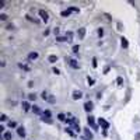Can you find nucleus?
<instances>
[{
    "label": "nucleus",
    "instance_id": "0eeeda50",
    "mask_svg": "<svg viewBox=\"0 0 140 140\" xmlns=\"http://www.w3.org/2000/svg\"><path fill=\"white\" fill-rule=\"evenodd\" d=\"M120 45H122V48H123V49H128L129 44H128V39H126L125 36H122V38H120Z\"/></svg>",
    "mask_w": 140,
    "mask_h": 140
},
{
    "label": "nucleus",
    "instance_id": "423d86ee",
    "mask_svg": "<svg viewBox=\"0 0 140 140\" xmlns=\"http://www.w3.org/2000/svg\"><path fill=\"white\" fill-rule=\"evenodd\" d=\"M21 107H23V109H24L25 112H28V111H31V109H32V107L28 104L27 101H23V102H21Z\"/></svg>",
    "mask_w": 140,
    "mask_h": 140
},
{
    "label": "nucleus",
    "instance_id": "20e7f679",
    "mask_svg": "<svg viewBox=\"0 0 140 140\" xmlns=\"http://www.w3.org/2000/svg\"><path fill=\"white\" fill-rule=\"evenodd\" d=\"M72 97H73V100H74V101H79V100L83 97V92H81V91H79V90H76V91H73Z\"/></svg>",
    "mask_w": 140,
    "mask_h": 140
},
{
    "label": "nucleus",
    "instance_id": "9b49d317",
    "mask_svg": "<svg viewBox=\"0 0 140 140\" xmlns=\"http://www.w3.org/2000/svg\"><path fill=\"white\" fill-rule=\"evenodd\" d=\"M83 132H84V135H85V137H87V139H90V140L92 139V133L90 132V129H88V128H85Z\"/></svg>",
    "mask_w": 140,
    "mask_h": 140
},
{
    "label": "nucleus",
    "instance_id": "dca6fc26",
    "mask_svg": "<svg viewBox=\"0 0 140 140\" xmlns=\"http://www.w3.org/2000/svg\"><path fill=\"white\" fill-rule=\"evenodd\" d=\"M57 119H59L60 122H66V120H67V118H66L64 113H59V115H57Z\"/></svg>",
    "mask_w": 140,
    "mask_h": 140
},
{
    "label": "nucleus",
    "instance_id": "f3484780",
    "mask_svg": "<svg viewBox=\"0 0 140 140\" xmlns=\"http://www.w3.org/2000/svg\"><path fill=\"white\" fill-rule=\"evenodd\" d=\"M56 60H57V56H55V55H51L48 57V62H49V63H55Z\"/></svg>",
    "mask_w": 140,
    "mask_h": 140
},
{
    "label": "nucleus",
    "instance_id": "cd10ccee",
    "mask_svg": "<svg viewBox=\"0 0 140 140\" xmlns=\"http://www.w3.org/2000/svg\"><path fill=\"white\" fill-rule=\"evenodd\" d=\"M8 126H10V128H17V123H16L14 120H10V122H8Z\"/></svg>",
    "mask_w": 140,
    "mask_h": 140
},
{
    "label": "nucleus",
    "instance_id": "9d476101",
    "mask_svg": "<svg viewBox=\"0 0 140 140\" xmlns=\"http://www.w3.org/2000/svg\"><path fill=\"white\" fill-rule=\"evenodd\" d=\"M77 35H79V38H80V39H83L84 36H85V28H79Z\"/></svg>",
    "mask_w": 140,
    "mask_h": 140
},
{
    "label": "nucleus",
    "instance_id": "f704fd0d",
    "mask_svg": "<svg viewBox=\"0 0 140 140\" xmlns=\"http://www.w3.org/2000/svg\"><path fill=\"white\" fill-rule=\"evenodd\" d=\"M52 72H53L55 74H60V70H59V69H56V67H53V69H52Z\"/></svg>",
    "mask_w": 140,
    "mask_h": 140
},
{
    "label": "nucleus",
    "instance_id": "58836bf2",
    "mask_svg": "<svg viewBox=\"0 0 140 140\" xmlns=\"http://www.w3.org/2000/svg\"><path fill=\"white\" fill-rule=\"evenodd\" d=\"M70 10H72V11H79V8H77V7H70Z\"/></svg>",
    "mask_w": 140,
    "mask_h": 140
},
{
    "label": "nucleus",
    "instance_id": "ea45409f",
    "mask_svg": "<svg viewBox=\"0 0 140 140\" xmlns=\"http://www.w3.org/2000/svg\"><path fill=\"white\" fill-rule=\"evenodd\" d=\"M49 32H51V29H46V31H45V32H44V35H45V36H46V35H49Z\"/></svg>",
    "mask_w": 140,
    "mask_h": 140
},
{
    "label": "nucleus",
    "instance_id": "e433bc0d",
    "mask_svg": "<svg viewBox=\"0 0 140 140\" xmlns=\"http://www.w3.org/2000/svg\"><path fill=\"white\" fill-rule=\"evenodd\" d=\"M7 29H14V25H13V24H8V25H7Z\"/></svg>",
    "mask_w": 140,
    "mask_h": 140
},
{
    "label": "nucleus",
    "instance_id": "c756f323",
    "mask_svg": "<svg viewBox=\"0 0 140 140\" xmlns=\"http://www.w3.org/2000/svg\"><path fill=\"white\" fill-rule=\"evenodd\" d=\"M79 51H80V46H79V45H74V46H73V52H74V53H77Z\"/></svg>",
    "mask_w": 140,
    "mask_h": 140
},
{
    "label": "nucleus",
    "instance_id": "f257e3e1",
    "mask_svg": "<svg viewBox=\"0 0 140 140\" xmlns=\"http://www.w3.org/2000/svg\"><path fill=\"white\" fill-rule=\"evenodd\" d=\"M38 13H39V17H41L45 23L49 21V13H48V11H45V10H39Z\"/></svg>",
    "mask_w": 140,
    "mask_h": 140
},
{
    "label": "nucleus",
    "instance_id": "393cba45",
    "mask_svg": "<svg viewBox=\"0 0 140 140\" xmlns=\"http://www.w3.org/2000/svg\"><path fill=\"white\" fill-rule=\"evenodd\" d=\"M48 102H49V104H55V102H56L55 97H53V95H49V98H48Z\"/></svg>",
    "mask_w": 140,
    "mask_h": 140
},
{
    "label": "nucleus",
    "instance_id": "6ab92c4d",
    "mask_svg": "<svg viewBox=\"0 0 140 140\" xmlns=\"http://www.w3.org/2000/svg\"><path fill=\"white\" fill-rule=\"evenodd\" d=\"M38 56H39V55H38L36 52H31V53H29V56H28V57H29L31 60H35V59H36Z\"/></svg>",
    "mask_w": 140,
    "mask_h": 140
},
{
    "label": "nucleus",
    "instance_id": "4be33fe9",
    "mask_svg": "<svg viewBox=\"0 0 140 140\" xmlns=\"http://www.w3.org/2000/svg\"><path fill=\"white\" fill-rule=\"evenodd\" d=\"M66 38H67V42H73V34L72 32H67Z\"/></svg>",
    "mask_w": 140,
    "mask_h": 140
},
{
    "label": "nucleus",
    "instance_id": "39448f33",
    "mask_svg": "<svg viewBox=\"0 0 140 140\" xmlns=\"http://www.w3.org/2000/svg\"><path fill=\"white\" fill-rule=\"evenodd\" d=\"M92 108H94V104H92L91 101H87V102L84 104V111L91 112V111H92Z\"/></svg>",
    "mask_w": 140,
    "mask_h": 140
},
{
    "label": "nucleus",
    "instance_id": "6e6552de",
    "mask_svg": "<svg viewBox=\"0 0 140 140\" xmlns=\"http://www.w3.org/2000/svg\"><path fill=\"white\" fill-rule=\"evenodd\" d=\"M17 133H18V136H20V137H25V129H24L23 126L17 128Z\"/></svg>",
    "mask_w": 140,
    "mask_h": 140
},
{
    "label": "nucleus",
    "instance_id": "5701e85b",
    "mask_svg": "<svg viewBox=\"0 0 140 140\" xmlns=\"http://www.w3.org/2000/svg\"><path fill=\"white\" fill-rule=\"evenodd\" d=\"M56 41H57V42H66L67 38H66V36H56Z\"/></svg>",
    "mask_w": 140,
    "mask_h": 140
},
{
    "label": "nucleus",
    "instance_id": "c85d7f7f",
    "mask_svg": "<svg viewBox=\"0 0 140 140\" xmlns=\"http://www.w3.org/2000/svg\"><path fill=\"white\" fill-rule=\"evenodd\" d=\"M98 36H101V38L104 36V29L102 28H98Z\"/></svg>",
    "mask_w": 140,
    "mask_h": 140
},
{
    "label": "nucleus",
    "instance_id": "2f4dec72",
    "mask_svg": "<svg viewBox=\"0 0 140 140\" xmlns=\"http://www.w3.org/2000/svg\"><path fill=\"white\" fill-rule=\"evenodd\" d=\"M116 83H118V85H122V84H123V79H122V77H118Z\"/></svg>",
    "mask_w": 140,
    "mask_h": 140
},
{
    "label": "nucleus",
    "instance_id": "72a5a7b5",
    "mask_svg": "<svg viewBox=\"0 0 140 140\" xmlns=\"http://www.w3.org/2000/svg\"><path fill=\"white\" fill-rule=\"evenodd\" d=\"M116 27H118V29H119V31H123V25H122L120 23H118V24H116Z\"/></svg>",
    "mask_w": 140,
    "mask_h": 140
},
{
    "label": "nucleus",
    "instance_id": "7c9ffc66",
    "mask_svg": "<svg viewBox=\"0 0 140 140\" xmlns=\"http://www.w3.org/2000/svg\"><path fill=\"white\" fill-rule=\"evenodd\" d=\"M28 98H29L31 101H35V100H36V95H35V94H29V95H28Z\"/></svg>",
    "mask_w": 140,
    "mask_h": 140
},
{
    "label": "nucleus",
    "instance_id": "1a4fd4ad",
    "mask_svg": "<svg viewBox=\"0 0 140 140\" xmlns=\"http://www.w3.org/2000/svg\"><path fill=\"white\" fill-rule=\"evenodd\" d=\"M69 63H70V66H72L73 69H79V63H77L76 59H69Z\"/></svg>",
    "mask_w": 140,
    "mask_h": 140
},
{
    "label": "nucleus",
    "instance_id": "a19ab883",
    "mask_svg": "<svg viewBox=\"0 0 140 140\" xmlns=\"http://www.w3.org/2000/svg\"><path fill=\"white\" fill-rule=\"evenodd\" d=\"M53 32H55L56 35H57V34H59V28H55V29H53Z\"/></svg>",
    "mask_w": 140,
    "mask_h": 140
},
{
    "label": "nucleus",
    "instance_id": "f8f14e48",
    "mask_svg": "<svg viewBox=\"0 0 140 140\" xmlns=\"http://www.w3.org/2000/svg\"><path fill=\"white\" fill-rule=\"evenodd\" d=\"M32 111H34V113H36V115H44L42 111H41V108L36 107V105H32Z\"/></svg>",
    "mask_w": 140,
    "mask_h": 140
},
{
    "label": "nucleus",
    "instance_id": "7ed1b4c3",
    "mask_svg": "<svg viewBox=\"0 0 140 140\" xmlns=\"http://www.w3.org/2000/svg\"><path fill=\"white\" fill-rule=\"evenodd\" d=\"M87 122H88V126H91L92 129H97V125H95V119H94V116L88 115V118H87Z\"/></svg>",
    "mask_w": 140,
    "mask_h": 140
},
{
    "label": "nucleus",
    "instance_id": "c9c22d12",
    "mask_svg": "<svg viewBox=\"0 0 140 140\" xmlns=\"http://www.w3.org/2000/svg\"><path fill=\"white\" fill-rule=\"evenodd\" d=\"M92 67H97V59H92Z\"/></svg>",
    "mask_w": 140,
    "mask_h": 140
},
{
    "label": "nucleus",
    "instance_id": "bb28decb",
    "mask_svg": "<svg viewBox=\"0 0 140 140\" xmlns=\"http://www.w3.org/2000/svg\"><path fill=\"white\" fill-rule=\"evenodd\" d=\"M0 20H1V21H6V20H7V14L1 13V14H0Z\"/></svg>",
    "mask_w": 140,
    "mask_h": 140
},
{
    "label": "nucleus",
    "instance_id": "a211bd4d",
    "mask_svg": "<svg viewBox=\"0 0 140 140\" xmlns=\"http://www.w3.org/2000/svg\"><path fill=\"white\" fill-rule=\"evenodd\" d=\"M70 14H72V10H70V8H69V10H63V11H62V16H63V17H69Z\"/></svg>",
    "mask_w": 140,
    "mask_h": 140
},
{
    "label": "nucleus",
    "instance_id": "ddd939ff",
    "mask_svg": "<svg viewBox=\"0 0 140 140\" xmlns=\"http://www.w3.org/2000/svg\"><path fill=\"white\" fill-rule=\"evenodd\" d=\"M25 17H27L28 21H31V23H35V24H39V20H35V17H32V16H29V14H27Z\"/></svg>",
    "mask_w": 140,
    "mask_h": 140
},
{
    "label": "nucleus",
    "instance_id": "aec40b11",
    "mask_svg": "<svg viewBox=\"0 0 140 140\" xmlns=\"http://www.w3.org/2000/svg\"><path fill=\"white\" fill-rule=\"evenodd\" d=\"M42 122H45V123L51 125V123H52V119H51V118H46V116H42Z\"/></svg>",
    "mask_w": 140,
    "mask_h": 140
},
{
    "label": "nucleus",
    "instance_id": "a878e982",
    "mask_svg": "<svg viewBox=\"0 0 140 140\" xmlns=\"http://www.w3.org/2000/svg\"><path fill=\"white\" fill-rule=\"evenodd\" d=\"M6 120H7V115L1 113V115H0V122H6Z\"/></svg>",
    "mask_w": 140,
    "mask_h": 140
},
{
    "label": "nucleus",
    "instance_id": "2eb2a0df",
    "mask_svg": "<svg viewBox=\"0 0 140 140\" xmlns=\"http://www.w3.org/2000/svg\"><path fill=\"white\" fill-rule=\"evenodd\" d=\"M11 139H13L11 133H10V132H4V135H3V140H11Z\"/></svg>",
    "mask_w": 140,
    "mask_h": 140
},
{
    "label": "nucleus",
    "instance_id": "412c9836",
    "mask_svg": "<svg viewBox=\"0 0 140 140\" xmlns=\"http://www.w3.org/2000/svg\"><path fill=\"white\" fill-rule=\"evenodd\" d=\"M18 67H20V69H23V70H25V72H29V67L25 66V64H23V63H18Z\"/></svg>",
    "mask_w": 140,
    "mask_h": 140
},
{
    "label": "nucleus",
    "instance_id": "f03ea898",
    "mask_svg": "<svg viewBox=\"0 0 140 140\" xmlns=\"http://www.w3.org/2000/svg\"><path fill=\"white\" fill-rule=\"evenodd\" d=\"M98 125H100V126H101L104 130H107V129L109 128V123H108L105 119H102V118H100V119H98Z\"/></svg>",
    "mask_w": 140,
    "mask_h": 140
},
{
    "label": "nucleus",
    "instance_id": "473e14b6",
    "mask_svg": "<svg viewBox=\"0 0 140 140\" xmlns=\"http://www.w3.org/2000/svg\"><path fill=\"white\" fill-rule=\"evenodd\" d=\"M42 116H46V118H51V112H49V111H45V112H44V115H42Z\"/></svg>",
    "mask_w": 140,
    "mask_h": 140
},
{
    "label": "nucleus",
    "instance_id": "b1692460",
    "mask_svg": "<svg viewBox=\"0 0 140 140\" xmlns=\"http://www.w3.org/2000/svg\"><path fill=\"white\" fill-rule=\"evenodd\" d=\"M41 97H42V98H44V101H48V98H49V94H48V92H46V91H44V92H42V94H41Z\"/></svg>",
    "mask_w": 140,
    "mask_h": 140
},
{
    "label": "nucleus",
    "instance_id": "4c0bfd02",
    "mask_svg": "<svg viewBox=\"0 0 140 140\" xmlns=\"http://www.w3.org/2000/svg\"><path fill=\"white\" fill-rule=\"evenodd\" d=\"M94 83H95V81H94L92 79H90V77H88V84H94Z\"/></svg>",
    "mask_w": 140,
    "mask_h": 140
},
{
    "label": "nucleus",
    "instance_id": "4468645a",
    "mask_svg": "<svg viewBox=\"0 0 140 140\" xmlns=\"http://www.w3.org/2000/svg\"><path fill=\"white\" fill-rule=\"evenodd\" d=\"M64 132H66V133H69L72 137H76V133L73 132V129H72V128H66V129H64Z\"/></svg>",
    "mask_w": 140,
    "mask_h": 140
}]
</instances>
